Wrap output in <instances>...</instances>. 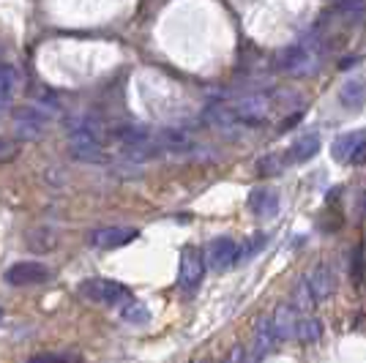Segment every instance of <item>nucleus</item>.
Wrapping results in <instances>:
<instances>
[{
	"mask_svg": "<svg viewBox=\"0 0 366 363\" xmlns=\"http://www.w3.org/2000/svg\"><path fill=\"white\" fill-rule=\"evenodd\" d=\"M69 153L76 161H88V164H102L104 156V142H102V123L93 115H82L71 121L69 126Z\"/></svg>",
	"mask_w": 366,
	"mask_h": 363,
	"instance_id": "obj_1",
	"label": "nucleus"
},
{
	"mask_svg": "<svg viewBox=\"0 0 366 363\" xmlns=\"http://www.w3.org/2000/svg\"><path fill=\"white\" fill-rule=\"evenodd\" d=\"M320 63V55H317V44L312 41H298V44H290L285 52H279V69L290 76H306L312 74Z\"/></svg>",
	"mask_w": 366,
	"mask_h": 363,
	"instance_id": "obj_2",
	"label": "nucleus"
},
{
	"mask_svg": "<svg viewBox=\"0 0 366 363\" xmlns=\"http://www.w3.org/2000/svg\"><path fill=\"white\" fill-rule=\"evenodd\" d=\"M79 292H82V298L102 303V306H118V303L132 301V292L126 284L115 282V279H99V276L79 282Z\"/></svg>",
	"mask_w": 366,
	"mask_h": 363,
	"instance_id": "obj_3",
	"label": "nucleus"
},
{
	"mask_svg": "<svg viewBox=\"0 0 366 363\" xmlns=\"http://www.w3.org/2000/svg\"><path fill=\"white\" fill-rule=\"evenodd\" d=\"M232 106V112L238 115V121L244 123L246 129L252 126H262L271 115V99L262 96V93H249V96H241L235 101H227Z\"/></svg>",
	"mask_w": 366,
	"mask_h": 363,
	"instance_id": "obj_4",
	"label": "nucleus"
},
{
	"mask_svg": "<svg viewBox=\"0 0 366 363\" xmlns=\"http://www.w3.org/2000/svg\"><path fill=\"white\" fill-rule=\"evenodd\" d=\"M205 254L194 249V246H186L181 252V271H178V287L183 292H194L205 276Z\"/></svg>",
	"mask_w": 366,
	"mask_h": 363,
	"instance_id": "obj_5",
	"label": "nucleus"
},
{
	"mask_svg": "<svg viewBox=\"0 0 366 363\" xmlns=\"http://www.w3.org/2000/svg\"><path fill=\"white\" fill-rule=\"evenodd\" d=\"M11 287H36V284H44L52 279V271L46 268L44 262H36V259H25V262H14L6 276H3Z\"/></svg>",
	"mask_w": 366,
	"mask_h": 363,
	"instance_id": "obj_6",
	"label": "nucleus"
},
{
	"mask_svg": "<svg viewBox=\"0 0 366 363\" xmlns=\"http://www.w3.org/2000/svg\"><path fill=\"white\" fill-rule=\"evenodd\" d=\"M238 252H241V246L232 241V238H227V235L214 238V241L205 246V265L216 273H227L238 262Z\"/></svg>",
	"mask_w": 366,
	"mask_h": 363,
	"instance_id": "obj_7",
	"label": "nucleus"
},
{
	"mask_svg": "<svg viewBox=\"0 0 366 363\" xmlns=\"http://www.w3.org/2000/svg\"><path fill=\"white\" fill-rule=\"evenodd\" d=\"M46 123L49 115L41 106H22L14 112V134L25 142H33L46 131Z\"/></svg>",
	"mask_w": 366,
	"mask_h": 363,
	"instance_id": "obj_8",
	"label": "nucleus"
},
{
	"mask_svg": "<svg viewBox=\"0 0 366 363\" xmlns=\"http://www.w3.org/2000/svg\"><path fill=\"white\" fill-rule=\"evenodd\" d=\"M134 238H137V229L134 227L115 224V227H96L88 235V243H91L93 249H121V246L132 243Z\"/></svg>",
	"mask_w": 366,
	"mask_h": 363,
	"instance_id": "obj_9",
	"label": "nucleus"
},
{
	"mask_svg": "<svg viewBox=\"0 0 366 363\" xmlns=\"http://www.w3.org/2000/svg\"><path fill=\"white\" fill-rule=\"evenodd\" d=\"M205 123L211 126V129H216V131H222V134H238V131H244L246 126L241 121H238V115L232 112V106L227 104V101H216V104H211L208 109H205Z\"/></svg>",
	"mask_w": 366,
	"mask_h": 363,
	"instance_id": "obj_10",
	"label": "nucleus"
},
{
	"mask_svg": "<svg viewBox=\"0 0 366 363\" xmlns=\"http://www.w3.org/2000/svg\"><path fill=\"white\" fill-rule=\"evenodd\" d=\"M304 317V312H298L292 303H282L276 306V312L271 314L274 319V331L276 339L285 342V339H295V328H298V319Z\"/></svg>",
	"mask_w": 366,
	"mask_h": 363,
	"instance_id": "obj_11",
	"label": "nucleus"
},
{
	"mask_svg": "<svg viewBox=\"0 0 366 363\" xmlns=\"http://www.w3.org/2000/svg\"><path fill=\"white\" fill-rule=\"evenodd\" d=\"M320 153V136L317 134H304L292 142L287 151L282 153L285 156V164H301V161H309Z\"/></svg>",
	"mask_w": 366,
	"mask_h": 363,
	"instance_id": "obj_12",
	"label": "nucleus"
},
{
	"mask_svg": "<svg viewBox=\"0 0 366 363\" xmlns=\"http://www.w3.org/2000/svg\"><path fill=\"white\" fill-rule=\"evenodd\" d=\"M276 342H279V339H276L274 319H271V314L257 317V322H254V349H252V355L265 358V355L276 347Z\"/></svg>",
	"mask_w": 366,
	"mask_h": 363,
	"instance_id": "obj_13",
	"label": "nucleus"
},
{
	"mask_svg": "<svg viewBox=\"0 0 366 363\" xmlns=\"http://www.w3.org/2000/svg\"><path fill=\"white\" fill-rule=\"evenodd\" d=\"M249 208H252V213L257 219L268 222V219H274L276 213H279V194H276L274 189H254L252 197H249Z\"/></svg>",
	"mask_w": 366,
	"mask_h": 363,
	"instance_id": "obj_14",
	"label": "nucleus"
},
{
	"mask_svg": "<svg viewBox=\"0 0 366 363\" xmlns=\"http://www.w3.org/2000/svg\"><path fill=\"white\" fill-rule=\"evenodd\" d=\"M306 279H309V287H312V292H315L317 303L328 301V298L336 292V276L328 265H317Z\"/></svg>",
	"mask_w": 366,
	"mask_h": 363,
	"instance_id": "obj_15",
	"label": "nucleus"
},
{
	"mask_svg": "<svg viewBox=\"0 0 366 363\" xmlns=\"http://www.w3.org/2000/svg\"><path fill=\"white\" fill-rule=\"evenodd\" d=\"M366 142V131L364 129H358V131H347V134L336 136L334 139V159L336 161H345V164H350L352 156L358 153V148Z\"/></svg>",
	"mask_w": 366,
	"mask_h": 363,
	"instance_id": "obj_16",
	"label": "nucleus"
},
{
	"mask_svg": "<svg viewBox=\"0 0 366 363\" xmlns=\"http://www.w3.org/2000/svg\"><path fill=\"white\" fill-rule=\"evenodd\" d=\"M339 101L347 109H361L366 104V76H352L339 88Z\"/></svg>",
	"mask_w": 366,
	"mask_h": 363,
	"instance_id": "obj_17",
	"label": "nucleus"
},
{
	"mask_svg": "<svg viewBox=\"0 0 366 363\" xmlns=\"http://www.w3.org/2000/svg\"><path fill=\"white\" fill-rule=\"evenodd\" d=\"M156 136H159L162 153H186L192 151V145H194V139L183 129H162V131H156Z\"/></svg>",
	"mask_w": 366,
	"mask_h": 363,
	"instance_id": "obj_18",
	"label": "nucleus"
},
{
	"mask_svg": "<svg viewBox=\"0 0 366 363\" xmlns=\"http://www.w3.org/2000/svg\"><path fill=\"white\" fill-rule=\"evenodd\" d=\"M25 243H28V249L36 252V254L55 252V246H58V232L52 227H33L31 232L25 235Z\"/></svg>",
	"mask_w": 366,
	"mask_h": 363,
	"instance_id": "obj_19",
	"label": "nucleus"
},
{
	"mask_svg": "<svg viewBox=\"0 0 366 363\" xmlns=\"http://www.w3.org/2000/svg\"><path fill=\"white\" fill-rule=\"evenodd\" d=\"M14 93H16V71L14 66L9 63H0V115L11 106L14 101Z\"/></svg>",
	"mask_w": 366,
	"mask_h": 363,
	"instance_id": "obj_20",
	"label": "nucleus"
},
{
	"mask_svg": "<svg viewBox=\"0 0 366 363\" xmlns=\"http://www.w3.org/2000/svg\"><path fill=\"white\" fill-rule=\"evenodd\" d=\"M322 336V322L315 317H301L298 319V328H295V339L298 342H304V344H315V342H320Z\"/></svg>",
	"mask_w": 366,
	"mask_h": 363,
	"instance_id": "obj_21",
	"label": "nucleus"
},
{
	"mask_svg": "<svg viewBox=\"0 0 366 363\" xmlns=\"http://www.w3.org/2000/svg\"><path fill=\"white\" fill-rule=\"evenodd\" d=\"M292 306H295L298 312H304V314L317 306V298H315V292L309 287V279H306V276L295 284V289H292Z\"/></svg>",
	"mask_w": 366,
	"mask_h": 363,
	"instance_id": "obj_22",
	"label": "nucleus"
},
{
	"mask_svg": "<svg viewBox=\"0 0 366 363\" xmlns=\"http://www.w3.org/2000/svg\"><path fill=\"white\" fill-rule=\"evenodd\" d=\"M121 319L123 322H129V325H148V306L139 301H126V306L121 309Z\"/></svg>",
	"mask_w": 366,
	"mask_h": 363,
	"instance_id": "obj_23",
	"label": "nucleus"
},
{
	"mask_svg": "<svg viewBox=\"0 0 366 363\" xmlns=\"http://www.w3.org/2000/svg\"><path fill=\"white\" fill-rule=\"evenodd\" d=\"M336 11L347 19H361L366 14V0H336Z\"/></svg>",
	"mask_w": 366,
	"mask_h": 363,
	"instance_id": "obj_24",
	"label": "nucleus"
},
{
	"mask_svg": "<svg viewBox=\"0 0 366 363\" xmlns=\"http://www.w3.org/2000/svg\"><path fill=\"white\" fill-rule=\"evenodd\" d=\"M285 166L287 164H285V156H282V153H268V156L259 159L257 169H259V175H276V172H282Z\"/></svg>",
	"mask_w": 366,
	"mask_h": 363,
	"instance_id": "obj_25",
	"label": "nucleus"
},
{
	"mask_svg": "<svg viewBox=\"0 0 366 363\" xmlns=\"http://www.w3.org/2000/svg\"><path fill=\"white\" fill-rule=\"evenodd\" d=\"M28 363H82V358L76 352H41L33 355Z\"/></svg>",
	"mask_w": 366,
	"mask_h": 363,
	"instance_id": "obj_26",
	"label": "nucleus"
},
{
	"mask_svg": "<svg viewBox=\"0 0 366 363\" xmlns=\"http://www.w3.org/2000/svg\"><path fill=\"white\" fill-rule=\"evenodd\" d=\"M265 243H268V238H265L262 232H254V235H252V238H249V241L241 246V252H238V259H252L254 254H259V252H262V246H265Z\"/></svg>",
	"mask_w": 366,
	"mask_h": 363,
	"instance_id": "obj_27",
	"label": "nucleus"
},
{
	"mask_svg": "<svg viewBox=\"0 0 366 363\" xmlns=\"http://www.w3.org/2000/svg\"><path fill=\"white\" fill-rule=\"evenodd\" d=\"M16 153H19V145H16L14 139H9V136H0V164H6V161H14Z\"/></svg>",
	"mask_w": 366,
	"mask_h": 363,
	"instance_id": "obj_28",
	"label": "nucleus"
},
{
	"mask_svg": "<svg viewBox=\"0 0 366 363\" xmlns=\"http://www.w3.org/2000/svg\"><path fill=\"white\" fill-rule=\"evenodd\" d=\"M244 347H235L232 352H229V358H227V363H244Z\"/></svg>",
	"mask_w": 366,
	"mask_h": 363,
	"instance_id": "obj_29",
	"label": "nucleus"
},
{
	"mask_svg": "<svg viewBox=\"0 0 366 363\" xmlns=\"http://www.w3.org/2000/svg\"><path fill=\"white\" fill-rule=\"evenodd\" d=\"M350 164H366V142H364V145H361V148H358V153L352 156V161H350Z\"/></svg>",
	"mask_w": 366,
	"mask_h": 363,
	"instance_id": "obj_30",
	"label": "nucleus"
},
{
	"mask_svg": "<svg viewBox=\"0 0 366 363\" xmlns=\"http://www.w3.org/2000/svg\"><path fill=\"white\" fill-rule=\"evenodd\" d=\"M0 319H3V309H0Z\"/></svg>",
	"mask_w": 366,
	"mask_h": 363,
	"instance_id": "obj_31",
	"label": "nucleus"
}]
</instances>
